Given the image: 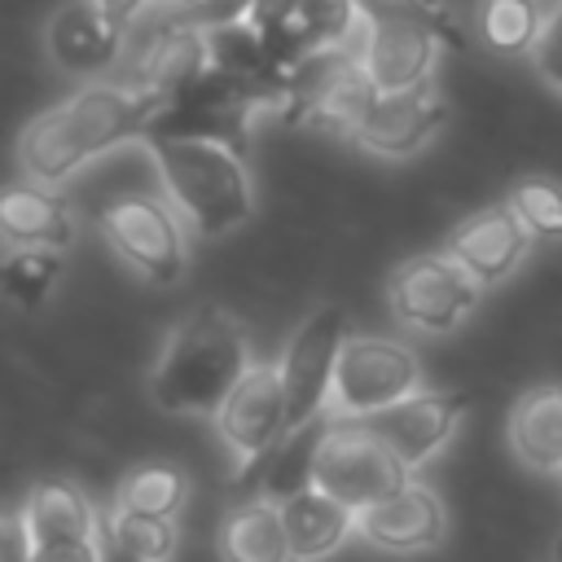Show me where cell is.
<instances>
[{
  "label": "cell",
  "mask_w": 562,
  "mask_h": 562,
  "mask_svg": "<svg viewBox=\"0 0 562 562\" xmlns=\"http://www.w3.org/2000/svg\"><path fill=\"white\" fill-rule=\"evenodd\" d=\"M35 562H105L97 536L92 540H66V544H40Z\"/></svg>",
  "instance_id": "4dcf8cb0"
},
{
  "label": "cell",
  "mask_w": 562,
  "mask_h": 562,
  "mask_svg": "<svg viewBox=\"0 0 562 562\" xmlns=\"http://www.w3.org/2000/svg\"><path fill=\"white\" fill-rule=\"evenodd\" d=\"M215 430H220V439L228 443V452H233L241 465L263 461V457L277 448V439L290 435L281 373H277L272 364H250V373H246V378L233 386V395L220 404Z\"/></svg>",
  "instance_id": "7c38bea8"
},
{
  "label": "cell",
  "mask_w": 562,
  "mask_h": 562,
  "mask_svg": "<svg viewBox=\"0 0 562 562\" xmlns=\"http://www.w3.org/2000/svg\"><path fill=\"white\" fill-rule=\"evenodd\" d=\"M509 448L540 474H562V386L522 395L509 413Z\"/></svg>",
  "instance_id": "ffe728a7"
},
{
  "label": "cell",
  "mask_w": 562,
  "mask_h": 562,
  "mask_svg": "<svg viewBox=\"0 0 562 562\" xmlns=\"http://www.w3.org/2000/svg\"><path fill=\"white\" fill-rule=\"evenodd\" d=\"M92 4H97L114 26H127V22H132L136 13H145L154 0H92Z\"/></svg>",
  "instance_id": "1f68e13d"
},
{
  "label": "cell",
  "mask_w": 562,
  "mask_h": 562,
  "mask_svg": "<svg viewBox=\"0 0 562 562\" xmlns=\"http://www.w3.org/2000/svg\"><path fill=\"white\" fill-rule=\"evenodd\" d=\"M281 518H285V536H290L294 562H321L356 531L360 514L347 509L342 501H334L329 492L307 487V492L281 501Z\"/></svg>",
  "instance_id": "ac0fdd59"
},
{
  "label": "cell",
  "mask_w": 562,
  "mask_h": 562,
  "mask_svg": "<svg viewBox=\"0 0 562 562\" xmlns=\"http://www.w3.org/2000/svg\"><path fill=\"white\" fill-rule=\"evenodd\" d=\"M408 465L364 426V422H342L334 417L321 448H316V470H312V487L329 492L334 501H342L347 509L364 514L369 505L404 492Z\"/></svg>",
  "instance_id": "8992f818"
},
{
  "label": "cell",
  "mask_w": 562,
  "mask_h": 562,
  "mask_svg": "<svg viewBox=\"0 0 562 562\" xmlns=\"http://www.w3.org/2000/svg\"><path fill=\"white\" fill-rule=\"evenodd\" d=\"M162 105L167 97L136 88V83H88L22 127L18 162L26 180L57 184L83 162H92L97 154L132 136H145Z\"/></svg>",
  "instance_id": "6da1fadb"
},
{
  "label": "cell",
  "mask_w": 562,
  "mask_h": 562,
  "mask_svg": "<svg viewBox=\"0 0 562 562\" xmlns=\"http://www.w3.org/2000/svg\"><path fill=\"white\" fill-rule=\"evenodd\" d=\"M101 228L110 246L149 281H176L184 272V228L180 211L149 193L114 198L101 211Z\"/></svg>",
  "instance_id": "30bf717a"
},
{
  "label": "cell",
  "mask_w": 562,
  "mask_h": 562,
  "mask_svg": "<svg viewBox=\"0 0 562 562\" xmlns=\"http://www.w3.org/2000/svg\"><path fill=\"white\" fill-rule=\"evenodd\" d=\"M101 553H105V562H140V558H132V553H123V549H114L110 540H101Z\"/></svg>",
  "instance_id": "d6a6232c"
},
{
  "label": "cell",
  "mask_w": 562,
  "mask_h": 562,
  "mask_svg": "<svg viewBox=\"0 0 562 562\" xmlns=\"http://www.w3.org/2000/svg\"><path fill=\"white\" fill-rule=\"evenodd\" d=\"M329 422H334V417L325 413V417H316V422H307V426H299V430L285 435V443H281V452H277V461H272V470H268V492L277 496V505L312 487L316 448H321Z\"/></svg>",
  "instance_id": "cb8c5ba5"
},
{
  "label": "cell",
  "mask_w": 562,
  "mask_h": 562,
  "mask_svg": "<svg viewBox=\"0 0 562 562\" xmlns=\"http://www.w3.org/2000/svg\"><path fill=\"white\" fill-rule=\"evenodd\" d=\"M465 408H470V395H461V391H413L400 404L369 417L364 426L413 470L452 439Z\"/></svg>",
  "instance_id": "4fadbf2b"
},
{
  "label": "cell",
  "mask_w": 562,
  "mask_h": 562,
  "mask_svg": "<svg viewBox=\"0 0 562 562\" xmlns=\"http://www.w3.org/2000/svg\"><path fill=\"white\" fill-rule=\"evenodd\" d=\"M259 105H285V88L237 79L228 70H206L189 92L167 101L145 136H198V140H224L241 149L246 123Z\"/></svg>",
  "instance_id": "52a82bcc"
},
{
  "label": "cell",
  "mask_w": 562,
  "mask_h": 562,
  "mask_svg": "<svg viewBox=\"0 0 562 562\" xmlns=\"http://www.w3.org/2000/svg\"><path fill=\"white\" fill-rule=\"evenodd\" d=\"M443 101L430 92V83L422 88H408V92H382L373 101V110L364 114L356 140L369 149V154H382V158H408L417 154L443 123Z\"/></svg>",
  "instance_id": "9a60e30c"
},
{
  "label": "cell",
  "mask_w": 562,
  "mask_h": 562,
  "mask_svg": "<svg viewBox=\"0 0 562 562\" xmlns=\"http://www.w3.org/2000/svg\"><path fill=\"white\" fill-rule=\"evenodd\" d=\"M48 57L66 75H97L119 61L123 26H114L92 0H70L48 18Z\"/></svg>",
  "instance_id": "e0dca14e"
},
{
  "label": "cell",
  "mask_w": 562,
  "mask_h": 562,
  "mask_svg": "<svg viewBox=\"0 0 562 562\" xmlns=\"http://www.w3.org/2000/svg\"><path fill=\"white\" fill-rule=\"evenodd\" d=\"M549 558H553V562H562V536L553 540V553H549Z\"/></svg>",
  "instance_id": "836d02e7"
},
{
  "label": "cell",
  "mask_w": 562,
  "mask_h": 562,
  "mask_svg": "<svg viewBox=\"0 0 562 562\" xmlns=\"http://www.w3.org/2000/svg\"><path fill=\"white\" fill-rule=\"evenodd\" d=\"M479 303V281L452 255H417L391 277V312L426 334H448Z\"/></svg>",
  "instance_id": "8fae6325"
},
{
  "label": "cell",
  "mask_w": 562,
  "mask_h": 562,
  "mask_svg": "<svg viewBox=\"0 0 562 562\" xmlns=\"http://www.w3.org/2000/svg\"><path fill=\"white\" fill-rule=\"evenodd\" d=\"M105 540H110L114 549L140 558V562H167V558L176 553V518H154V514L114 509Z\"/></svg>",
  "instance_id": "4316f807"
},
{
  "label": "cell",
  "mask_w": 562,
  "mask_h": 562,
  "mask_svg": "<svg viewBox=\"0 0 562 562\" xmlns=\"http://www.w3.org/2000/svg\"><path fill=\"white\" fill-rule=\"evenodd\" d=\"M342 312L338 307H316L303 316V325L290 334L281 351V386H285V422L290 430L316 422L329 413L334 400V373H338V351H342Z\"/></svg>",
  "instance_id": "9c48e42d"
},
{
  "label": "cell",
  "mask_w": 562,
  "mask_h": 562,
  "mask_svg": "<svg viewBox=\"0 0 562 562\" xmlns=\"http://www.w3.org/2000/svg\"><path fill=\"white\" fill-rule=\"evenodd\" d=\"M0 228L13 246H48V250H61L75 233L66 202L57 193H48L44 184H35V180H22V184L4 189Z\"/></svg>",
  "instance_id": "d6986e66"
},
{
  "label": "cell",
  "mask_w": 562,
  "mask_h": 562,
  "mask_svg": "<svg viewBox=\"0 0 562 562\" xmlns=\"http://www.w3.org/2000/svg\"><path fill=\"white\" fill-rule=\"evenodd\" d=\"M180 505H184V479L171 465H140L114 492V509H132V514L176 518Z\"/></svg>",
  "instance_id": "d4e9b609"
},
{
  "label": "cell",
  "mask_w": 562,
  "mask_h": 562,
  "mask_svg": "<svg viewBox=\"0 0 562 562\" xmlns=\"http://www.w3.org/2000/svg\"><path fill=\"white\" fill-rule=\"evenodd\" d=\"M544 22L540 0H474V31L492 53H536Z\"/></svg>",
  "instance_id": "603a6c76"
},
{
  "label": "cell",
  "mask_w": 562,
  "mask_h": 562,
  "mask_svg": "<svg viewBox=\"0 0 562 562\" xmlns=\"http://www.w3.org/2000/svg\"><path fill=\"white\" fill-rule=\"evenodd\" d=\"M167 202L198 237H224L250 215V171L241 149L198 136H145Z\"/></svg>",
  "instance_id": "3957f363"
},
{
  "label": "cell",
  "mask_w": 562,
  "mask_h": 562,
  "mask_svg": "<svg viewBox=\"0 0 562 562\" xmlns=\"http://www.w3.org/2000/svg\"><path fill=\"white\" fill-rule=\"evenodd\" d=\"M224 562H294L277 501H246L220 527Z\"/></svg>",
  "instance_id": "7402d4cb"
},
{
  "label": "cell",
  "mask_w": 562,
  "mask_h": 562,
  "mask_svg": "<svg viewBox=\"0 0 562 562\" xmlns=\"http://www.w3.org/2000/svg\"><path fill=\"white\" fill-rule=\"evenodd\" d=\"M509 211L536 241H562V184L544 176H527L509 189Z\"/></svg>",
  "instance_id": "83f0119b"
},
{
  "label": "cell",
  "mask_w": 562,
  "mask_h": 562,
  "mask_svg": "<svg viewBox=\"0 0 562 562\" xmlns=\"http://www.w3.org/2000/svg\"><path fill=\"white\" fill-rule=\"evenodd\" d=\"M531 61H536V70H540L553 88H562V4H553V9H549L544 35H540V44H536Z\"/></svg>",
  "instance_id": "f1b7e54d"
},
{
  "label": "cell",
  "mask_w": 562,
  "mask_h": 562,
  "mask_svg": "<svg viewBox=\"0 0 562 562\" xmlns=\"http://www.w3.org/2000/svg\"><path fill=\"white\" fill-rule=\"evenodd\" d=\"M61 277V250H48V246H22L9 255L0 281H4V294L18 303V307H40L48 299V290L57 285Z\"/></svg>",
  "instance_id": "484cf974"
},
{
  "label": "cell",
  "mask_w": 562,
  "mask_h": 562,
  "mask_svg": "<svg viewBox=\"0 0 562 562\" xmlns=\"http://www.w3.org/2000/svg\"><path fill=\"white\" fill-rule=\"evenodd\" d=\"M22 518L35 536V544H66V540H92V505L88 496L66 479H40L26 492Z\"/></svg>",
  "instance_id": "44dd1931"
},
{
  "label": "cell",
  "mask_w": 562,
  "mask_h": 562,
  "mask_svg": "<svg viewBox=\"0 0 562 562\" xmlns=\"http://www.w3.org/2000/svg\"><path fill=\"white\" fill-rule=\"evenodd\" d=\"M360 9V61L378 92H408L430 83L439 57V18L426 0H356Z\"/></svg>",
  "instance_id": "277c9868"
},
{
  "label": "cell",
  "mask_w": 562,
  "mask_h": 562,
  "mask_svg": "<svg viewBox=\"0 0 562 562\" xmlns=\"http://www.w3.org/2000/svg\"><path fill=\"white\" fill-rule=\"evenodd\" d=\"M531 246V233L522 228V220L505 206H483L474 215H465L452 237H448V255L479 281V285H492V281H505L518 259L527 255Z\"/></svg>",
  "instance_id": "5bb4252c"
},
{
  "label": "cell",
  "mask_w": 562,
  "mask_h": 562,
  "mask_svg": "<svg viewBox=\"0 0 562 562\" xmlns=\"http://www.w3.org/2000/svg\"><path fill=\"white\" fill-rule=\"evenodd\" d=\"M378 97V83L351 48H316L285 75V114L294 123H316L351 140Z\"/></svg>",
  "instance_id": "5b68a950"
},
{
  "label": "cell",
  "mask_w": 562,
  "mask_h": 562,
  "mask_svg": "<svg viewBox=\"0 0 562 562\" xmlns=\"http://www.w3.org/2000/svg\"><path fill=\"white\" fill-rule=\"evenodd\" d=\"M443 501L426 483H408L404 492L369 505L356 518V531L386 553H417L443 540Z\"/></svg>",
  "instance_id": "2e32d148"
},
{
  "label": "cell",
  "mask_w": 562,
  "mask_h": 562,
  "mask_svg": "<svg viewBox=\"0 0 562 562\" xmlns=\"http://www.w3.org/2000/svg\"><path fill=\"white\" fill-rule=\"evenodd\" d=\"M422 364L417 356L395 342V338H347L338 351V373H334V400H329V417L342 422H369L382 408L400 404L404 395L422 391Z\"/></svg>",
  "instance_id": "ba28073f"
},
{
  "label": "cell",
  "mask_w": 562,
  "mask_h": 562,
  "mask_svg": "<svg viewBox=\"0 0 562 562\" xmlns=\"http://www.w3.org/2000/svg\"><path fill=\"white\" fill-rule=\"evenodd\" d=\"M246 373H250V347L237 316L224 307H198L167 334L149 391L167 413L215 417Z\"/></svg>",
  "instance_id": "7a4b0ae2"
},
{
  "label": "cell",
  "mask_w": 562,
  "mask_h": 562,
  "mask_svg": "<svg viewBox=\"0 0 562 562\" xmlns=\"http://www.w3.org/2000/svg\"><path fill=\"white\" fill-rule=\"evenodd\" d=\"M35 536L22 518V509H9L4 514V527H0V562H35Z\"/></svg>",
  "instance_id": "f546056e"
}]
</instances>
